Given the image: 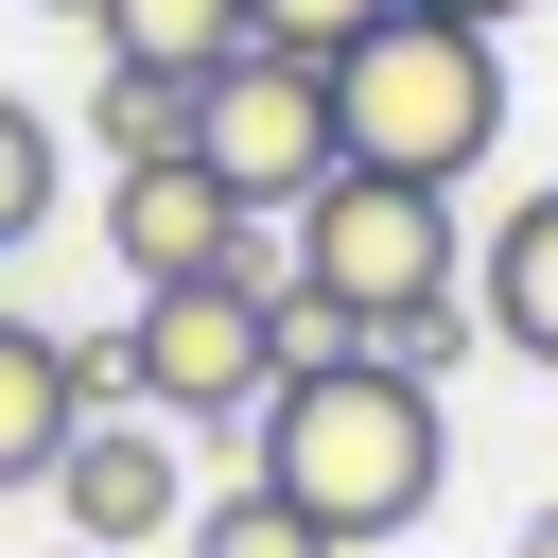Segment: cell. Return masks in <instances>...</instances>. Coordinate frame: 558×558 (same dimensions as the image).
<instances>
[{
	"mask_svg": "<svg viewBox=\"0 0 558 558\" xmlns=\"http://www.w3.org/2000/svg\"><path fill=\"white\" fill-rule=\"evenodd\" d=\"M244 471L349 558V541H401V523L436 506L453 418H436V384H401L384 349H349V366H279V401L244 418Z\"/></svg>",
	"mask_w": 558,
	"mask_h": 558,
	"instance_id": "1",
	"label": "cell"
},
{
	"mask_svg": "<svg viewBox=\"0 0 558 558\" xmlns=\"http://www.w3.org/2000/svg\"><path fill=\"white\" fill-rule=\"evenodd\" d=\"M331 140H349L366 174L471 192L488 140H506V35H488V17H436V0H384V17L331 52Z\"/></svg>",
	"mask_w": 558,
	"mask_h": 558,
	"instance_id": "2",
	"label": "cell"
},
{
	"mask_svg": "<svg viewBox=\"0 0 558 558\" xmlns=\"http://www.w3.org/2000/svg\"><path fill=\"white\" fill-rule=\"evenodd\" d=\"M122 331H140V418H209V436H244V418L279 401V227H244L227 279H157V296H122Z\"/></svg>",
	"mask_w": 558,
	"mask_h": 558,
	"instance_id": "3",
	"label": "cell"
},
{
	"mask_svg": "<svg viewBox=\"0 0 558 558\" xmlns=\"http://www.w3.org/2000/svg\"><path fill=\"white\" fill-rule=\"evenodd\" d=\"M192 157H209L262 227H296V209L349 174V140H331V70H314V52H227V70L192 87Z\"/></svg>",
	"mask_w": 558,
	"mask_h": 558,
	"instance_id": "4",
	"label": "cell"
},
{
	"mask_svg": "<svg viewBox=\"0 0 558 558\" xmlns=\"http://www.w3.org/2000/svg\"><path fill=\"white\" fill-rule=\"evenodd\" d=\"M279 244H296V279H314V296H349L366 331H384L401 296H453V279H471V244H453V192H418V174H366V157H349V174H331V192H314Z\"/></svg>",
	"mask_w": 558,
	"mask_h": 558,
	"instance_id": "5",
	"label": "cell"
},
{
	"mask_svg": "<svg viewBox=\"0 0 558 558\" xmlns=\"http://www.w3.org/2000/svg\"><path fill=\"white\" fill-rule=\"evenodd\" d=\"M244 227H262V209H244L209 157H140V174H105V262H122V296H157V279H227Z\"/></svg>",
	"mask_w": 558,
	"mask_h": 558,
	"instance_id": "6",
	"label": "cell"
},
{
	"mask_svg": "<svg viewBox=\"0 0 558 558\" xmlns=\"http://www.w3.org/2000/svg\"><path fill=\"white\" fill-rule=\"evenodd\" d=\"M52 523H70L87 558H140V541H174V523H192L174 418H87V436L52 453Z\"/></svg>",
	"mask_w": 558,
	"mask_h": 558,
	"instance_id": "7",
	"label": "cell"
},
{
	"mask_svg": "<svg viewBox=\"0 0 558 558\" xmlns=\"http://www.w3.org/2000/svg\"><path fill=\"white\" fill-rule=\"evenodd\" d=\"M471 314H488V349H523V366L558 384V192H523V209L471 244Z\"/></svg>",
	"mask_w": 558,
	"mask_h": 558,
	"instance_id": "8",
	"label": "cell"
},
{
	"mask_svg": "<svg viewBox=\"0 0 558 558\" xmlns=\"http://www.w3.org/2000/svg\"><path fill=\"white\" fill-rule=\"evenodd\" d=\"M87 436V384H70V331L0 314V488H52V453Z\"/></svg>",
	"mask_w": 558,
	"mask_h": 558,
	"instance_id": "9",
	"label": "cell"
},
{
	"mask_svg": "<svg viewBox=\"0 0 558 558\" xmlns=\"http://www.w3.org/2000/svg\"><path fill=\"white\" fill-rule=\"evenodd\" d=\"M87 35H105V70H174V87H209L227 52H262V35H244V0H105Z\"/></svg>",
	"mask_w": 558,
	"mask_h": 558,
	"instance_id": "10",
	"label": "cell"
},
{
	"mask_svg": "<svg viewBox=\"0 0 558 558\" xmlns=\"http://www.w3.org/2000/svg\"><path fill=\"white\" fill-rule=\"evenodd\" d=\"M87 140H105V174L192 157V87H174V70H105V87H87Z\"/></svg>",
	"mask_w": 558,
	"mask_h": 558,
	"instance_id": "11",
	"label": "cell"
},
{
	"mask_svg": "<svg viewBox=\"0 0 558 558\" xmlns=\"http://www.w3.org/2000/svg\"><path fill=\"white\" fill-rule=\"evenodd\" d=\"M174 558H331V541H314V523H296V506L244 471L227 506H192V523H174Z\"/></svg>",
	"mask_w": 558,
	"mask_h": 558,
	"instance_id": "12",
	"label": "cell"
},
{
	"mask_svg": "<svg viewBox=\"0 0 558 558\" xmlns=\"http://www.w3.org/2000/svg\"><path fill=\"white\" fill-rule=\"evenodd\" d=\"M52 192H70V140H52V122H35L17 87H0V262H17L35 227H52Z\"/></svg>",
	"mask_w": 558,
	"mask_h": 558,
	"instance_id": "13",
	"label": "cell"
},
{
	"mask_svg": "<svg viewBox=\"0 0 558 558\" xmlns=\"http://www.w3.org/2000/svg\"><path fill=\"white\" fill-rule=\"evenodd\" d=\"M366 349H384V366H401V384H453V366H471V349H488V314H471V279H453V296H401V314H384V331H366Z\"/></svg>",
	"mask_w": 558,
	"mask_h": 558,
	"instance_id": "14",
	"label": "cell"
},
{
	"mask_svg": "<svg viewBox=\"0 0 558 558\" xmlns=\"http://www.w3.org/2000/svg\"><path fill=\"white\" fill-rule=\"evenodd\" d=\"M366 17H384V0H244V35H262V52H314V70H331Z\"/></svg>",
	"mask_w": 558,
	"mask_h": 558,
	"instance_id": "15",
	"label": "cell"
},
{
	"mask_svg": "<svg viewBox=\"0 0 558 558\" xmlns=\"http://www.w3.org/2000/svg\"><path fill=\"white\" fill-rule=\"evenodd\" d=\"M436 17H488V35H506V17H523V0H436Z\"/></svg>",
	"mask_w": 558,
	"mask_h": 558,
	"instance_id": "16",
	"label": "cell"
},
{
	"mask_svg": "<svg viewBox=\"0 0 558 558\" xmlns=\"http://www.w3.org/2000/svg\"><path fill=\"white\" fill-rule=\"evenodd\" d=\"M523 558H558V506H541V523H523Z\"/></svg>",
	"mask_w": 558,
	"mask_h": 558,
	"instance_id": "17",
	"label": "cell"
},
{
	"mask_svg": "<svg viewBox=\"0 0 558 558\" xmlns=\"http://www.w3.org/2000/svg\"><path fill=\"white\" fill-rule=\"evenodd\" d=\"M35 17H105V0H35Z\"/></svg>",
	"mask_w": 558,
	"mask_h": 558,
	"instance_id": "18",
	"label": "cell"
},
{
	"mask_svg": "<svg viewBox=\"0 0 558 558\" xmlns=\"http://www.w3.org/2000/svg\"><path fill=\"white\" fill-rule=\"evenodd\" d=\"M52 558H87V541H52Z\"/></svg>",
	"mask_w": 558,
	"mask_h": 558,
	"instance_id": "19",
	"label": "cell"
}]
</instances>
